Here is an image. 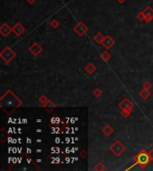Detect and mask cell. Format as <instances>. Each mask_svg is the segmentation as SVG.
<instances>
[{
	"label": "cell",
	"mask_w": 153,
	"mask_h": 171,
	"mask_svg": "<svg viewBox=\"0 0 153 171\" xmlns=\"http://www.w3.org/2000/svg\"><path fill=\"white\" fill-rule=\"evenodd\" d=\"M109 150L111 151L112 153H114L116 156H120L121 154H122L126 150V148L120 141L116 140L110 145Z\"/></svg>",
	"instance_id": "obj_3"
},
{
	"label": "cell",
	"mask_w": 153,
	"mask_h": 171,
	"mask_svg": "<svg viewBox=\"0 0 153 171\" xmlns=\"http://www.w3.org/2000/svg\"><path fill=\"white\" fill-rule=\"evenodd\" d=\"M106 166L104 165V163L102 162H99V163H97L95 166H94V169L97 170V171H103V170H106Z\"/></svg>",
	"instance_id": "obj_17"
},
{
	"label": "cell",
	"mask_w": 153,
	"mask_h": 171,
	"mask_svg": "<svg viewBox=\"0 0 153 171\" xmlns=\"http://www.w3.org/2000/svg\"><path fill=\"white\" fill-rule=\"evenodd\" d=\"M50 26L52 27V28H54V29H56L58 26H59V22L58 21H56V20H54V21H52L51 22H50Z\"/></svg>",
	"instance_id": "obj_23"
},
{
	"label": "cell",
	"mask_w": 153,
	"mask_h": 171,
	"mask_svg": "<svg viewBox=\"0 0 153 171\" xmlns=\"http://www.w3.org/2000/svg\"><path fill=\"white\" fill-rule=\"evenodd\" d=\"M39 103H41V104H43V106L44 105L47 103V101H48V99L47 98V96L46 95H40L39 96Z\"/></svg>",
	"instance_id": "obj_20"
},
{
	"label": "cell",
	"mask_w": 153,
	"mask_h": 171,
	"mask_svg": "<svg viewBox=\"0 0 153 171\" xmlns=\"http://www.w3.org/2000/svg\"><path fill=\"white\" fill-rule=\"evenodd\" d=\"M104 38H105V37L102 35L101 32H98V33H97V34L94 36V40H95V41H96L97 43H98V44H102Z\"/></svg>",
	"instance_id": "obj_15"
},
{
	"label": "cell",
	"mask_w": 153,
	"mask_h": 171,
	"mask_svg": "<svg viewBox=\"0 0 153 171\" xmlns=\"http://www.w3.org/2000/svg\"><path fill=\"white\" fill-rule=\"evenodd\" d=\"M134 160L136 162H139L140 164L145 166L151 160V159H150V153L145 152L144 150H142L134 157Z\"/></svg>",
	"instance_id": "obj_4"
},
{
	"label": "cell",
	"mask_w": 153,
	"mask_h": 171,
	"mask_svg": "<svg viewBox=\"0 0 153 171\" xmlns=\"http://www.w3.org/2000/svg\"><path fill=\"white\" fill-rule=\"evenodd\" d=\"M137 19H138L140 21H145V16H144L143 13H139L138 15H137Z\"/></svg>",
	"instance_id": "obj_25"
},
{
	"label": "cell",
	"mask_w": 153,
	"mask_h": 171,
	"mask_svg": "<svg viewBox=\"0 0 153 171\" xmlns=\"http://www.w3.org/2000/svg\"><path fill=\"white\" fill-rule=\"evenodd\" d=\"M102 94V91L100 90V88H96L94 89V91H93V95H95V97H100Z\"/></svg>",
	"instance_id": "obj_22"
},
{
	"label": "cell",
	"mask_w": 153,
	"mask_h": 171,
	"mask_svg": "<svg viewBox=\"0 0 153 171\" xmlns=\"http://www.w3.org/2000/svg\"><path fill=\"white\" fill-rule=\"evenodd\" d=\"M140 96L141 97V98H143L144 100H147L150 96V90H147V89H142V91H141V93H140Z\"/></svg>",
	"instance_id": "obj_16"
},
{
	"label": "cell",
	"mask_w": 153,
	"mask_h": 171,
	"mask_svg": "<svg viewBox=\"0 0 153 171\" xmlns=\"http://www.w3.org/2000/svg\"><path fill=\"white\" fill-rule=\"evenodd\" d=\"M102 132L104 133L105 135H107V136H109L113 132H114V129H113V127L109 125H106L103 129H102Z\"/></svg>",
	"instance_id": "obj_13"
},
{
	"label": "cell",
	"mask_w": 153,
	"mask_h": 171,
	"mask_svg": "<svg viewBox=\"0 0 153 171\" xmlns=\"http://www.w3.org/2000/svg\"><path fill=\"white\" fill-rule=\"evenodd\" d=\"M131 112H132V111H121V114H122L123 118H125V119H126L130 116Z\"/></svg>",
	"instance_id": "obj_21"
},
{
	"label": "cell",
	"mask_w": 153,
	"mask_h": 171,
	"mask_svg": "<svg viewBox=\"0 0 153 171\" xmlns=\"http://www.w3.org/2000/svg\"><path fill=\"white\" fill-rule=\"evenodd\" d=\"M142 88H143V89H147V90H150V89L151 88V84L147 81V82H145V83L142 85Z\"/></svg>",
	"instance_id": "obj_24"
},
{
	"label": "cell",
	"mask_w": 153,
	"mask_h": 171,
	"mask_svg": "<svg viewBox=\"0 0 153 171\" xmlns=\"http://www.w3.org/2000/svg\"><path fill=\"white\" fill-rule=\"evenodd\" d=\"M74 30L76 34H78L79 36H83L84 34H86V32L88 31V27L85 26V24L83 21H80L77 25L74 28Z\"/></svg>",
	"instance_id": "obj_6"
},
{
	"label": "cell",
	"mask_w": 153,
	"mask_h": 171,
	"mask_svg": "<svg viewBox=\"0 0 153 171\" xmlns=\"http://www.w3.org/2000/svg\"><path fill=\"white\" fill-rule=\"evenodd\" d=\"M149 153H150V159H151V160L153 161V148L150 150V152Z\"/></svg>",
	"instance_id": "obj_27"
},
{
	"label": "cell",
	"mask_w": 153,
	"mask_h": 171,
	"mask_svg": "<svg viewBox=\"0 0 153 171\" xmlns=\"http://www.w3.org/2000/svg\"><path fill=\"white\" fill-rule=\"evenodd\" d=\"M29 51L34 56H38L39 54L42 53V47L39 43H33L29 47Z\"/></svg>",
	"instance_id": "obj_7"
},
{
	"label": "cell",
	"mask_w": 153,
	"mask_h": 171,
	"mask_svg": "<svg viewBox=\"0 0 153 171\" xmlns=\"http://www.w3.org/2000/svg\"><path fill=\"white\" fill-rule=\"evenodd\" d=\"M101 58L104 62H108L109 59L111 58V54L108 51H105L101 54Z\"/></svg>",
	"instance_id": "obj_18"
},
{
	"label": "cell",
	"mask_w": 153,
	"mask_h": 171,
	"mask_svg": "<svg viewBox=\"0 0 153 171\" xmlns=\"http://www.w3.org/2000/svg\"><path fill=\"white\" fill-rule=\"evenodd\" d=\"M119 108L121 109V111H133V103L129 98H125L119 103Z\"/></svg>",
	"instance_id": "obj_5"
},
{
	"label": "cell",
	"mask_w": 153,
	"mask_h": 171,
	"mask_svg": "<svg viewBox=\"0 0 153 171\" xmlns=\"http://www.w3.org/2000/svg\"><path fill=\"white\" fill-rule=\"evenodd\" d=\"M80 156L82 157V158H86V156H87V152H86V151L83 150L82 152H81V153H80Z\"/></svg>",
	"instance_id": "obj_26"
},
{
	"label": "cell",
	"mask_w": 153,
	"mask_h": 171,
	"mask_svg": "<svg viewBox=\"0 0 153 171\" xmlns=\"http://www.w3.org/2000/svg\"><path fill=\"white\" fill-rule=\"evenodd\" d=\"M120 1H123V0H120Z\"/></svg>",
	"instance_id": "obj_29"
},
{
	"label": "cell",
	"mask_w": 153,
	"mask_h": 171,
	"mask_svg": "<svg viewBox=\"0 0 153 171\" xmlns=\"http://www.w3.org/2000/svg\"><path fill=\"white\" fill-rule=\"evenodd\" d=\"M144 169V166L140 164L139 162H136V163H134L132 167L130 168H128L126 170H133V171H135V170H143Z\"/></svg>",
	"instance_id": "obj_14"
},
{
	"label": "cell",
	"mask_w": 153,
	"mask_h": 171,
	"mask_svg": "<svg viewBox=\"0 0 153 171\" xmlns=\"http://www.w3.org/2000/svg\"><path fill=\"white\" fill-rule=\"evenodd\" d=\"M84 70H85V71L88 73V74L91 75V74H93V73L97 70V67H96V65H95L94 63L89 62V63L86 65V66H85Z\"/></svg>",
	"instance_id": "obj_12"
},
{
	"label": "cell",
	"mask_w": 153,
	"mask_h": 171,
	"mask_svg": "<svg viewBox=\"0 0 153 171\" xmlns=\"http://www.w3.org/2000/svg\"><path fill=\"white\" fill-rule=\"evenodd\" d=\"M12 31H13V28H11L9 25H7L6 23H4L3 25L0 27V34L5 38L9 36Z\"/></svg>",
	"instance_id": "obj_8"
},
{
	"label": "cell",
	"mask_w": 153,
	"mask_h": 171,
	"mask_svg": "<svg viewBox=\"0 0 153 171\" xmlns=\"http://www.w3.org/2000/svg\"><path fill=\"white\" fill-rule=\"evenodd\" d=\"M25 30H26L25 28H24L21 23H16L15 25L13 27V32L17 37H20L22 33L25 32Z\"/></svg>",
	"instance_id": "obj_10"
},
{
	"label": "cell",
	"mask_w": 153,
	"mask_h": 171,
	"mask_svg": "<svg viewBox=\"0 0 153 171\" xmlns=\"http://www.w3.org/2000/svg\"><path fill=\"white\" fill-rule=\"evenodd\" d=\"M0 57H1V59L6 63H10V62L14 59L15 57H16V54L15 52L12 49L11 47L9 46H5L4 49L1 51V53H0Z\"/></svg>",
	"instance_id": "obj_2"
},
{
	"label": "cell",
	"mask_w": 153,
	"mask_h": 171,
	"mask_svg": "<svg viewBox=\"0 0 153 171\" xmlns=\"http://www.w3.org/2000/svg\"><path fill=\"white\" fill-rule=\"evenodd\" d=\"M28 2H29L30 4H32V3L34 2V0H28Z\"/></svg>",
	"instance_id": "obj_28"
},
{
	"label": "cell",
	"mask_w": 153,
	"mask_h": 171,
	"mask_svg": "<svg viewBox=\"0 0 153 171\" xmlns=\"http://www.w3.org/2000/svg\"><path fill=\"white\" fill-rule=\"evenodd\" d=\"M44 107H45L46 110H49V109H50V110H53V109L56 108V104H55L52 101L48 100L47 103L44 105Z\"/></svg>",
	"instance_id": "obj_19"
},
{
	"label": "cell",
	"mask_w": 153,
	"mask_h": 171,
	"mask_svg": "<svg viewBox=\"0 0 153 171\" xmlns=\"http://www.w3.org/2000/svg\"><path fill=\"white\" fill-rule=\"evenodd\" d=\"M102 45L106 49H110L115 45V40L111 38V36H106L102 42Z\"/></svg>",
	"instance_id": "obj_9"
},
{
	"label": "cell",
	"mask_w": 153,
	"mask_h": 171,
	"mask_svg": "<svg viewBox=\"0 0 153 171\" xmlns=\"http://www.w3.org/2000/svg\"><path fill=\"white\" fill-rule=\"evenodd\" d=\"M142 13L145 16V21H146L147 22H150V21L153 19V9L152 8L148 6V7H146V9H145Z\"/></svg>",
	"instance_id": "obj_11"
},
{
	"label": "cell",
	"mask_w": 153,
	"mask_h": 171,
	"mask_svg": "<svg viewBox=\"0 0 153 171\" xmlns=\"http://www.w3.org/2000/svg\"><path fill=\"white\" fill-rule=\"evenodd\" d=\"M22 103V101L11 90H7L0 99V106L6 113H9V109L13 112L15 109L19 108Z\"/></svg>",
	"instance_id": "obj_1"
}]
</instances>
